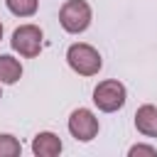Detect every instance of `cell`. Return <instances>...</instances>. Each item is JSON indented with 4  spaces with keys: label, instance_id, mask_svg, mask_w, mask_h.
<instances>
[{
    "label": "cell",
    "instance_id": "6da1fadb",
    "mask_svg": "<svg viewBox=\"0 0 157 157\" xmlns=\"http://www.w3.org/2000/svg\"><path fill=\"white\" fill-rule=\"evenodd\" d=\"M66 61L69 66L78 74V76H96L103 66V59L98 54L96 47L86 44V42H76L66 49Z\"/></svg>",
    "mask_w": 157,
    "mask_h": 157
},
{
    "label": "cell",
    "instance_id": "7a4b0ae2",
    "mask_svg": "<svg viewBox=\"0 0 157 157\" xmlns=\"http://www.w3.org/2000/svg\"><path fill=\"white\" fill-rule=\"evenodd\" d=\"M91 20H93V12H91V5L86 0H66L59 10V22L69 34L86 32Z\"/></svg>",
    "mask_w": 157,
    "mask_h": 157
},
{
    "label": "cell",
    "instance_id": "3957f363",
    "mask_svg": "<svg viewBox=\"0 0 157 157\" xmlns=\"http://www.w3.org/2000/svg\"><path fill=\"white\" fill-rule=\"evenodd\" d=\"M125 98H128V91L120 81L115 78H105L101 81L96 88H93V103L98 110L103 113H115L125 105Z\"/></svg>",
    "mask_w": 157,
    "mask_h": 157
},
{
    "label": "cell",
    "instance_id": "277c9868",
    "mask_svg": "<svg viewBox=\"0 0 157 157\" xmlns=\"http://www.w3.org/2000/svg\"><path fill=\"white\" fill-rule=\"evenodd\" d=\"M42 39H44V34H42V29H39L37 25H20V27L12 32L10 44H12V49H15L20 56L32 59V56H37V54L42 52V44H44Z\"/></svg>",
    "mask_w": 157,
    "mask_h": 157
},
{
    "label": "cell",
    "instance_id": "5b68a950",
    "mask_svg": "<svg viewBox=\"0 0 157 157\" xmlns=\"http://www.w3.org/2000/svg\"><path fill=\"white\" fill-rule=\"evenodd\" d=\"M69 132L81 140V142H88L98 135V118L93 115V110L88 108H76L71 115H69Z\"/></svg>",
    "mask_w": 157,
    "mask_h": 157
},
{
    "label": "cell",
    "instance_id": "8992f818",
    "mask_svg": "<svg viewBox=\"0 0 157 157\" xmlns=\"http://www.w3.org/2000/svg\"><path fill=\"white\" fill-rule=\"evenodd\" d=\"M135 128L145 137H157V105L145 103L135 110Z\"/></svg>",
    "mask_w": 157,
    "mask_h": 157
},
{
    "label": "cell",
    "instance_id": "52a82bcc",
    "mask_svg": "<svg viewBox=\"0 0 157 157\" xmlns=\"http://www.w3.org/2000/svg\"><path fill=\"white\" fill-rule=\"evenodd\" d=\"M32 152L37 157H56L61 152V140L59 135L44 130V132H37L34 140H32Z\"/></svg>",
    "mask_w": 157,
    "mask_h": 157
},
{
    "label": "cell",
    "instance_id": "ba28073f",
    "mask_svg": "<svg viewBox=\"0 0 157 157\" xmlns=\"http://www.w3.org/2000/svg\"><path fill=\"white\" fill-rule=\"evenodd\" d=\"M20 78H22V64L10 54H0V83H17Z\"/></svg>",
    "mask_w": 157,
    "mask_h": 157
},
{
    "label": "cell",
    "instance_id": "9c48e42d",
    "mask_svg": "<svg viewBox=\"0 0 157 157\" xmlns=\"http://www.w3.org/2000/svg\"><path fill=\"white\" fill-rule=\"evenodd\" d=\"M5 5L17 17H32L39 7V0H5Z\"/></svg>",
    "mask_w": 157,
    "mask_h": 157
},
{
    "label": "cell",
    "instance_id": "30bf717a",
    "mask_svg": "<svg viewBox=\"0 0 157 157\" xmlns=\"http://www.w3.org/2000/svg\"><path fill=\"white\" fill-rule=\"evenodd\" d=\"M20 152H22L20 140H17L15 135L2 132V135H0V157H20Z\"/></svg>",
    "mask_w": 157,
    "mask_h": 157
},
{
    "label": "cell",
    "instance_id": "8fae6325",
    "mask_svg": "<svg viewBox=\"0 0 157 157\" xmlns=\"http://www.w3.org/2000/svg\"><path fill=\"white\" fill-rule=\"evenodd\" d=\"M128 155H130V157H140V155H147V157H157V150H155L152 145H132V147L128 150Z\"/></svg>",
    "mask_w": 157,
    "mask_h": 157
},
{
    "label": "cell",
    "instance_id": "7c38bea8",
    "mask_svg": "<svg viewBox=\"0 0 157 157\" xmlns=\"http://www.w3.org/2000/svg\"><path fill=\"white\" fill-rule=\"evenodd\" d=\"M0 39H2V22H0Z\"/></svg>",
    "mask_w": 157,
    "mask_h": 157
},
{
    "label": "cell",
    "instance_id": "4fadbf2b",
    "mask_svg": "<svg viewBox=\"0 0 157 157\" xmlns=\"http://www.w3.org/2000/svg\"><path fill=\"white\" fill-rule=\"evenodd\" d=\"M0 98H2V91H0Z\"/></svg>",
    "mask_w": 157,
    "mask_h": 157
}]
</instances>
